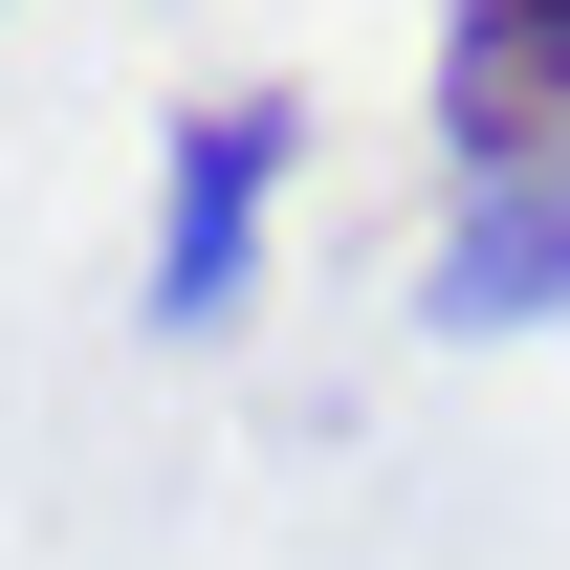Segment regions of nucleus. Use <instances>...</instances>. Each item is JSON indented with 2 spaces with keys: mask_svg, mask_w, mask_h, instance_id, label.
Wrapping results in <instances>:
<instances>
[{
  "mask_svg": "<svg viewBox=\"0 0 570 570\" xmlns=\"http://www.w3.org/2000/svg\"><path fill=\"white\" fill-rule=\"evenodd\" d=\"M570 154V0H439V176Z\"/></svg>",
  "mask_w": 570,
  "mask_h": 570,
  "instance_id": "f03ea898",
  "label": "nucleus"
},
{
  "mask_svg": "<svg viewBox=\"0 0 570 570\" xmlns=\"http://www.w3.org/2000/svg\"><path fill=\"white\" fill-rule=\"evenodd\" d=\"M285 154H307L285 88H198V110L154 132V330H242L264 219H285Z\"/></svg>",
  "mask_w": 570,
  "mask_h": 570,
  "instance_id": "f257e3e1",
  "label": "nucleus"
},
{
  "mask_svg": "<svg viewBox=\"0 0 570 570\" xmlns=\"http://www.w3.org/2000/svg\"><path fill=\"white\" fill-rule=\"evenodd\" d=\"M439 330H549L570 307V154H527V176H461L439 198Z\"/></svg>",
  "mask_w": 570,
  "mask_h": 570,
  "instance_id": "7ed1b4c3",
  "label": "nucleus"
}]
</instances>
